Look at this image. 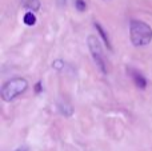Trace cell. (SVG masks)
I'll return each mask as SVG.
<instances>
[{"mask_svg":"<svg viewBox=\"0 0 152 151\" xmlns=\"http://www.w3.org/2000/svg\"><path fill=\"white\" fill-rule=\"evenodd\" d=\"M24 23H26L27 26H34V24L36 23V16H35L31 11L27 12L26 15H24Z\"/></svg>","mask_w":152,"mask_h":151,"instance_id":"obj_7","label":"cell"},{"mask_svg":"<svg viewBox=\"0 0 152 151\" xmlns=\"http://www.w3.org/2000/svg\"><path fill=\"white\" fill-rule=\"evenodd\" d=\"M24 7L32 11H37L40 8V3L39 0H24Z\"/></svg>","mask_w":152,"mask_h":151,"instance_id":"obj_6","label":"cell"},{"mask_svg":"<svg viewBox=\"0 0 152 151\" xmlns=\"http://www.w3.org/2000/svg\"><path fill=\"white\" fill-rule=\"evenodd\" d=\"M129 37L135 47L147 45L152 40V28L142 20H132L129 24Z\"/></svg>","mask_w":152,"mask_h":151,"instance_id":"obj_1","label":"cell"},{"mask_svg":"<svg viewBox=\"0 0 152 151\" xmlns=\"http://www.w3.org/2000/svg\"><path fill=\"white\" fill-rule=\"evenodd\" d=\"M75 5H76V8H77L79 11H86V8H87V4H86L84 0H76Z\"/></svg>","mask_w":152,"mask_h":151,"instance_id":"obj_8","label":"cell"},{"mask_svg":"<svg viewBox=\"0 0 152 151\" xmlns=\"http://www.w3.org/2000/svg\"><path fill=\"white\" fill-rule=\"evenodd\" d=\"M134 80H135V84L137 86V87H140V88H145V86H147V82H145V79L140 74H137V72H135L134 75Z\"/></svg>","mask_w":152,"mask_h":151,"instance_id":"obj_5","label":"cell"},{"mask_svg":"<svg viewBox=\"0 0 152 151\" xmlns=\"http://www.w3.org/2000/svg\"><path fill=\"white\" fill-rule=\"evenodd\" d=\"M28 87V83L24 78H13L3 84L1 98L4 102H11L24 92Z\"/></svg>","mask_w":152,"mask_h":151,"instance_id":"obj_2","label":"cell"},{"mask_svg":"<svg viewBox=\"0 0 152 151\" xmlns=\"http://www.w3.org/2000/svg\"><path fill=\"white\" fill-rule=\"evenodd\" d=\"M52 66H53V68H56V70H61L64 67V63L61 60H55Z\"/></svg>","mask_w":152,"mask_h":151,"instance_id":"obj_9","label":"cell"},{"mask_svg":"<svg viewBox=\"0 0 152 151\" xmlns=\"http://www.w3.org/2000/svg\"><path fill=\"white\" fill-rule=\"evenodd\" d=\"M15 151H27V147H19V149H16Z\"/></svg>","mask_w":152,"mask_h":151,"instance_id":"obj_11","label":"cell"},{"mask_svg":"<svg viewBox=\"0 0 152 151\" xmlns=\"http://www.w3.org/2000/svg\"><path fill=\"white\" fill-rule=\"evenodd\" d=\"M87 42H88V47L92 54V58H94L95 63L97 64L100 71H102L103 74H105V72H107V67H105L104 55H103V50H102V45H100L99 40L96 39V36H92L91 35V36H88Z\"/></svg>","mask_w":152,"mask_h":151,"instance_id":"obj_3","label":"cell"},{"mask_svg":"<svg viewBox=\"0 0 152 151\" xmlns=\"http://www.w3.org/2000/svg\"><path fill=\"white\" fill-rule=\"evenodd\" d=\"M35 90H36V92H40V90H42V83H37L36 87H35Z\"/></svg>","mask_w":152,"mask_h":151,"instance_id":"obj_10","label":"cell"},{"mask_svg":"<svg viewBox=\"0 0 152 151\" xmlns=\"http://www.w3.org/2000/svg\"><path fill=\"white\" fill-rule=\"evenodd\" d=\"M95 27H96V29H97V31H99L100 36H102V37H103V40H104L105 45H107V47H108V48H110V50H111V48H112V47H111V43H110V39H108V36H107V34H105V31H104V29H103V28H102V26H100V24H99V23H95Z\"/></svg>","mask_w":152,"mask_h":151,"instance_id":"obj_4","label":"cell"}]
</instances>
